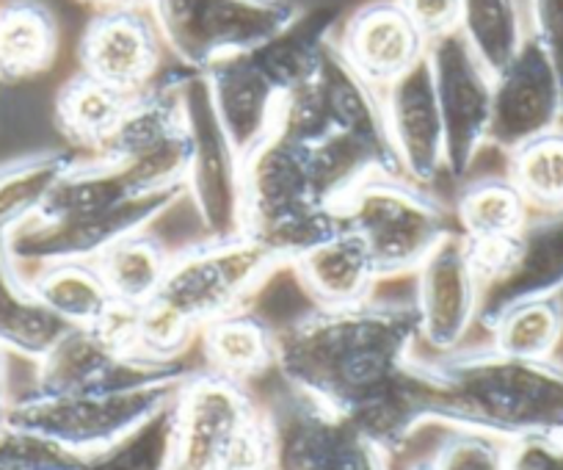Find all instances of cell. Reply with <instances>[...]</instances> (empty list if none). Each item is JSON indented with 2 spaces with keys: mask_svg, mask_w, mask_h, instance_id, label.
I'll use <instances>...</instances> for the list:
<instances>
[{
  "mask_svg": "<svg viewBox=\"0 0 563 470\" xmlns=\"http://www.w3.org/2000/svg\"><path fill=\"white\" fill-rule=\"evenodd\" d=\"M282 263V258L249 236L202 241L180 255H172L169 274L153 299L202 332L210 321L246 305L249 296Z\"/></svg>",
  "mask_w": 563,
  "mask_h": 470,
  "instance_id": "cell-7",
  "label": "cell"
},
{
  "mask_svg": "<svg viewBox=\"0 0 563 470\" xmlns=\"http://www.w3.org/2000/svg\"><path fill=\"white\" fill-rule=\"evenodd\" d=\"M426 56L434 73L445 128V172L453 181H464L481 150L489 144L495 75L475 56L459 29L429 40Z\"/></svg>",
  "mask_w": 563,
  "mask_h": 470,
  "instance_id": "cell-10",
  "label": "cell"
},
{
  "mask_svg": "<svg viewBox=\"0 0 563 470\" xmlns=\"http://www.w3.org/2000/svg\"><path fill=\"white\" fill-rule=\"evenodd\" d=\"M186 194V188L141 197L122 208L102 210L91 216H47L31 214L3 236L9 258L18 269L47 266V263L67 261H97L102 252L133 232L147 230L161 214L172 208Z\"/></svg>",
  "mask_w": 563,
  "mask_h": 470,
  "instance_id": "cell-9",
  "label": "cell"
},
{
  "mask_svg": "<svg viewBox=\"0 0 563 470\" xmlns=\"http://www.w3.org/2000/svg\"><path fill=\"white\" fill-rule=\"evenodd\" d=\"M188 380V376H186ZM180 382L89 393H36L9 398L7 426L56 440L75 453L102 451L177 398Z\"/></svg>",
  "mask_w": 563,
  "mask_h": 470,
  "instance_id": "cell-5",
  "label": "cell"
},
{
  "mask_svg": "<svg viewBox=\"0 0 563 470\" xmlns=\"http://www.w3.org/2000/svg\"><path fill=\"white\" fill-rule=\"evenodd\" d=\"M492 349L519 360H552L563 338V305L552 299H528L506 307L486 327Z\"/></svg>",
  "mask_w": 563,
  "mask_h": 470,
  "instance_id": "cell-31",
  "label": "cell"
},
{
  "mask_svg": "<svg viewBox=\"0 0 563 470\" xmlns=\"http://www.w3.org/2000/svg\"><path fill=\"white\" fill-rule=\"evenodd\" d=\"M169 470H188V468H183L180 462H172V464H169Z\"/></svg>",
  "mask_w": 563,
  "mask_h": 470,
  "instance_id": "cell-42",
  "label": "cell"
},
{
  "mask_svg": "<svg viewBox=\"0 0 563 470\" xmlns=\"http://www.w3.org/2000/svg\"><path fill=\"white\" fill-rule=\"evenodd\" d=\"M91 3H100L102 9H117V7H150L153 0H91Z\"/></svg>",
  "mask_w": 563,
  "mask_h": 470,
  "instance_id": "cell-40",
  "label": "cell"
},
{
  "mask_svg": "<svg viewBox=\"0 0 563 470\" xmlns=\"http://www.w3.org/2000/svg\"><path fill=\"white\" fill-rule=\"evenodd\" d=\"M514 442L475 429H451L437 446V470H511Z\"/></svg>",
  "mask_w": 563,
  "mask_h": 470,
  "instance_id": "cell-35",
  "label": "cell"
},
{
  "mask_svg": "<svg viewBox=\"0 0 563 470\" xmlns=\"http://www.w3.org/2000/svg\"><path fill=\"white\" fill-rule=\"evenodd\" d=\"M199 343L208 369L241 385L276 365L274 327L249 307L210 321L199 332Z\"/></svg>",
  "mask_w": 563,
  "mask_h": 470,
  "instance_id": "cell-22",
  "label": "cell"
},
{
  "mask_svg": "<svg viewBox=\"0 0 563 470\" xmlns=\"http://www.w3.org/2000/svg\"><path fill=\"white\" fill-rule=\"evenodd\" d=\"M67 329L62 318L31 294L0 236V349L40 363Z\"/></svg>",
  "mask_w": 563,
  "mask_h": 470,
  "instance_id": "cell-23",
  "label": "cell"
},
{
  "mask_svg": "<svg viewBox=\"0 0 563 470\" xmlns=\"http://www.w3.org/2000/svg\"><path fill=\"white\" fill-rule=\"evenodd\" d=\"M205 78L227 139L241 159H249L274 133L282 91L271 84L252 53L213 64Z\"/></svg>",
  "mask_w": 563,
  "mask_h": 470,
  "instance_id": "cell-20",
  "label": "cell"
},
{
  "mask_svg": "<svg viewBox=\"0 0 563 470\" xmlns=\"http://www.w3.org/2000/svg\"><path fill=\"white\" fill-rule=\"evenodd\" d=\"M511 470H563V440L514 442Z\"/></svg>",
  "mask_w": 563,
  "mask_h": 470,
  "instance_id": "cell-39",
  "label": "cell"
},
{
  "mask_svg": "<svg viewBox=\"0 0 563 470\" xmlns=\"http://www.w3.org/2000/svg\"><path fill=\"white\" fill-rule=\"evenodd\" d=\"M563 291V214H533L514 239L506 274L481 294L478 324L489 327L506 307L552 299Z\"/></svg>",
  "mask_w": 563,
  "mask_h": 470,
  "instance_id": "cell-19",
  "label": "cell"
},
{
  "mask_svg": "<svg viewBox=\"0 0 563 470\" xmlns=\"http://www.w3.org/2000/svg\"><path fill=\"white\" fill-rule=\"evenodd\" d=\"M282 382L340 418L384 457L411 437L415 346L420 343L415 299L310 307L274 329Z\"/></svg>",
  "mask_w": 563,
  "mask_h": 470,
  "instance_id": "cell-1",
  "label": "cell"
},
{
  "mask_svg": "<svg viewBox=\"0 0 563 470\" xmlns=\"http://www.w3.org/2000/svg\"><path fill=\"white\" fill-rule=\"evenodd\" d=\"M338 47L356 75L382 91L426 56L429 40L395 0H373L345 20Z\"/></svg>",
  "mask_w": 563,
  "mask_h": 470,
  "instance_id": "cell-18",
  "label": "cell"
},
{
  "mask_svg": "<svg viewBox=\"0 0 563 470\" xmlns=\"http://www.w3.org/2000/svg\"><path fill=\"white\" fill-rule=\"evenodd\" d=\"M415 310L420 340L440 354L462 349L478 324L481 283L470 263L467 239L451 230L415 272Z\"/></svg>",
  "mask_w": 563,
  "mask_h": 470,
  "instance_id": "cell-14",
  "label": "cell"
},
{
  "mask_svg": "<svg viewBox=\"0 0 563 470\" xmlns=\"http://www.w3.org/2000/svg\"><path fill=\"white\" fill-rule=\"evenodd\" d=\"M459 31L492 75L517 56L528 36L519 0H462Z\"/></svg>",
  "mask_w": 563,
  "mask_h": 470,
  "instance_id": "cell-32",
  "label": "cell"
},
{
  "mask_svg": "<svg viewBox=\"0 0 563 470\" xmlns=\"http://www.w3.org/2000/svg\"><path fill=\"white\" fill-rule=\"evenodd\" d=\"M180 360L158 363L139 358L124 340L102 324L69 327L45 358L36 363V393L124 391V387L180 382L191 376Z\"/></svg>",
  "mask_w": 563,
  "mask_h": 470,
  "instance_id": "cell-11",
  "label": "cell"
},
{
  "mask_svg": "<svg viewBox=\"0 0 563 470\" xmlns=\"http://www.w3.org/2000/svg\"><path fill=\"white\" fill-rule=\"evenodd\" d=\"M533 210L508 175L470 181L456 199L459 232L470 241L508 239L525 230Z\"/></svg>",
  "mask_w": 563,
  "mask_h": 470,
  "instance_id": "cell-29",
  "label": "cell"
},
{
  "mask_svg": "<svg viewBox=\"0 0 563 470\" xmlns=\"http://www.w3.org/2000/svg\"><path fill=\"white\" fill-rule=\"evenodd\" d=\"M307 294L321 307H349L367 302L382 277L356 232L340 227L334 236L294 261Z\"/></svg>",
  "mask_w": 563,
  "mask_h": 470,
  "instance_id": "cell-21",
  "label": "cell"
},
{
  "mask_svg": "<svg viewBox=\"0 0 563 470\" xmlns=\"http://www.w3.org/2000/svg\"><path fill=\"white\" fill-rule=\"evenodd\" d=\"M563 122V95L550 58L533 36L495 75L489 144L514 153Z\"/></svg>",
  "mask_w": 563,
  "mask_h": 470,
  "instance_id": "cell-15",
  "label": "cell"
},
{
  "mask_svg": "<svg viewBox=\"0 0 563 470\" xmlns=\"http://www.w3.org/2000/svg\"><path fill=\"white\" fill-rule=\"evenodd\" d=\"M161 56L164 40L150 7L102 9L80 40L84 73L124 95L147 89L158 78Z\"/></svg>",
  "mask_w": 563,
  "mask_h": 470,
  "instance_id": "cell-16",
  "label": "cell"
},
{
  "mask_svg": "<svg viewBox=\"0 0 563 470\" xmlns=\"http://www.w3.org/2000/svg\"><path fill=\"white\" fill-rule=\"evenodd\" d=\"M78 161L67 150H42L0 164V236L34 214Z\"/></svg>",
  "mask_w": 563,
  "mask_h": 470,
  "instance_id": "cell-30",
  "label": "cell"
},
{
  "mask_svg": "<svg viewBox=\"0 0 563 470\" xmlns=\"http://www.w3.org/2000/svg\"><path fill=\"white\" fill-rule=\"evenodd\" d=\"M508 177L533 214H563V128L508 153Z\"/></svg>",
  "mask_w": 563,
  "mask_h": 470,
  "instance_id": "cell-33",
  "label": "cell"
},
{
  "mask_svg": "<svg viewBox=\"0 0 563 470\" xmlns=\"http://www.w3.org/2000/svg\"><path fill=\"white\" fill-rule=\"evenodd\" d=\"M420 424L475 429L508 442L563 440V365L519 360L497 349H459L415 358Z\"/></svg>",
  "mask_w": 563,
  "mask_h": 470,
  "instance_id": "cell-2",
  "label": "cell"
},
{
  "mask_svg": "<svg viewBox=\"0 0 563 470\" xmlns=\"http://www.w3.org/2000/svg\"><path fill=\"white\" fill-rule=\"evenodd\" d=\"M338 9H312L301 12L288 29L265 42L263 47L252 51L254 62L260 64L271 84L285 95L299 84L310 80L321 67V56L327 51L332 31L338 25Z\"/></svg>",
  "mask_w": 563,
  "mask_h": 470,
  "instance_id": "cell-25",
  "label": "cell"
},
{
  "mask_svg": "<svg viewBox=\"0 0 563 470\" xmlns=\"http://www.w3.org/2000/svg\"><path fill=\"white\" fill-rule=\"evenodd\" d=\"M340 227L310 147L274 131L243 159V236L294 263Z\"/></svg>",
  "mask_w": 563,
  "mask_h": 470,
  "instance_id": "cell-3",
  "label": "cell"
},
{
  "mask_svg": "<svg viewBox=\"0 0 563 470\" xmlns=\"http://www.w3.org/2000/svg\"><path fill=\"white\" fill-rule=\"evenodd\" d=\"M285 385V382H282ZM265 409L274 462L271 470H389L354 424L285 385Z\"/></svg>",
  "mask_w": 563,
  "mask_h": 470,
  "instance_id": "cell-12",
  "label": "cell"
},
{
  "mask_svg": "<svg viewBox=\"0 0 563 470\" xmlns=\"http://www.w3.org/2000/svg\"><path fill=\"white\" fill-rule=\"evenodd\" d=\"M84 453L58 446L56 440L14 429L3 424L0 429V468L3 470H78Z\"/></svg>",
  "mask_w": 563,
  "mask_h": 470,
  "instance_id": "cell-36",
  "label": "cell"
},
{
  "mask_svg": "<svg viewBox=\"0 0 563 470\" xmlns=\"http://www.w3.org/2000/svg\"><path fill=\"white\" fill-rule=\"evenodd\" d=\"M340 225L356 232L376 263L378 277L415 274L429 252L453 230L429 188L404 175L362 177L334 203Z\"/></svg>",
  "mask_w": 563,
  "mask_h": 470,
  "instance_id": "cell-4",
  "label": "cell"
},
{
  "mask_svg": "<svg viewBox=\"0 0 563 470\" xmlns=\"http://www.w3.org/2000/svg\"><path fill=\"white\" fill-rule=\"evenodd\" d=\"M130 97L80 69L58 89L56 122L69 142L95 155L122 122Z\"/></svg>",
  "mask_w": 563,
  "mask_h": 470,
  "instance_id": "cell-27",
  "label": "cell"
},
{
  "mask_svg": "<svg viewBox=\"0 0 563 470\" xmlns=\"http://www.w3.org/2000/svg\"><path fill=\"white\" fill-rule=\"evenodd\" d=\"M382 106L404 177L422 188L431 186L445 172V128L429 56L382 89Z\"/></svg>",
  "mask_w": 563,
  "mask_h": 470,
  "instance_id": "cell-17",
  "label": "cell"
},
{
  "mask_svg": "<svg viewBox=\"0 0 563 470\" xmlns=\"http://www.w3.org/2000/svg\"><path fill=\"white\" fill-rule=\"evenodd\" d=\"M528 34L550 58L563 95V0H528Z\"/></svg>",
  "mask_w": 563,
  "mask_h": 470,
  "instance_id": "cell-37",
  "label": "cell"
},
{
  "mask_svg": "<svg viewBox=\"0 0 563 470\" xmlns=\"http://www.w3.org/2000/svg\"><path fill=\"white\" fill-rule=\"evenodd\" d=\"M0 470H3V468H0Z\"/></svg>",
  "mask_w": 563,
  "mask_h": 470,
  "instance_id": "cell-43",
  "label": "cell"
},
{
  "mask_svg": "<svg viewBox=\"0 0 563 470\" xmlns=\"http://www.w3.org/2000/svg\"><path fill=\"white\" fill-rule=\"evenodd\" d=\"M31 294L67 327H91L113 307V296L95 261L47 263L23 277Z\"/></svg>",
  "mask_w": 563,
  "mask_h": 470,
  "instance_id": "cell-26",
  "label": "cell"
},
{
  "mask_svg": "<svg viewBox=\"0 0 563 470\" xmlns=\"http://www.w3.org/2000/svg\"><path fill=\"white\" fill-rule=\"evenodd\" d=\"M56 14L42 0H3L0 3V80L34 78L45 73L58 53Z\"/></svg>",
  "mask_w": 563,
  "mask_h": 470,
  "instance_id": "cell-24",
  "label": "cell"
},
{
  "mask_svg": "<svg viewBox=\"0 0 563 470\" xmlns=\"http://www.w3.org/2000/svg\"><path fill=\"white\" fill-rule=\"evenodd\" d=\"M426 40L459 29L462 0H395Z\"/></svg>",
  "mask_w": 563,
  "mask_h": 470,
  "instance_id": "cell-38",
  "label": "cell"
},
{
  "mask_svg": "<svg viewBox=\"0 0 563 470\" xmlns=\"http://www.w3.org/2000/svg\"><path fill=\"white\" fill-rule=\"evenodd\" d=\"M175 437L177 415L172 402L122 440L89 453L78 470H169L175 462Z\"/></svg>",
  "mask_w": 563,
  "mask_h": 470,
  "instance_id": "cell-34",
  "label": "cell"
},
{
  "mask_svg": "<svg viewBox=\"0 0 563 470\" xmlns=\"http://www.w3.org/2000/svg\"><path fill=\"white\" fill-rule=\"evenodd\" d=\"M95 263L106 280L108 291H111L113 302L141 307L147 305L164 285L172 266V255L155 236L141 230L108 247Z\"/></svg>",
  "mask_w": 563,
  "mask_h": 470,
  "instance_id": "cell-28",
  "label": "cell"
},
{
  "mask_svg": "<svg viewBox=\"0 0 563 470\" xmlns=\"http://www.w3.org/2000/svg\"><path fill=\"white\" fill-rule=\"evenodd\" d=\"M150 12L175 62L208 73L224 58L263 47L301 9L294 0H153Z\"/></svg>",
  "mask_w": 563,
  "mask_h": 470,
  "instance_id": "cell-6",
  "label": "cell"
},
{
  "mask_svg": "<svg viewBox=\"0 0 563 470\" xmlns=\"http://www.w3.org/2000/svg\"><path fill=\"white\" fill-rule=\"evenodd\" d=\"M406 470H437L434 464H431V459H422V462H415V464H409V468Z\"/></svg>",
  "mask_w": 563,
  "mask_h": 470,
  "instance_id": "cell-41",
  "label": "cell"
},
{
  "mask_svg": "<svg viewBox=\"0 0 563 470\" xmlns=\"http://www.w3.org/2000/svg\"><path fill=\"white\" fill-rule=\"evenodd\" d=\"M180 100L191 139L186 197L197 208L208 241H232L243 236V159L221 128L205 73H188Z\"/></svg>",
  "mask_w": 563,
  "mask_h": 470,
  "instance_id": "cell-8",
  "label": "cell"
},
{
  "mask_svg": "<svg viewBox=\"0 0 563 470\" xmlns=\"http://www.w3.org/2000/svg\"><path fill=\"white\" fill-rule=\"evenodd\" d=\"M175 462L188 470H224L263 415L246 385L216 371H194L175 398Z\"/></svg>",
  "mask_w": 563,
  "mask_h": 470,
  "instance_id": "cell-13",
  "label": "cell"
}]
</instances>
